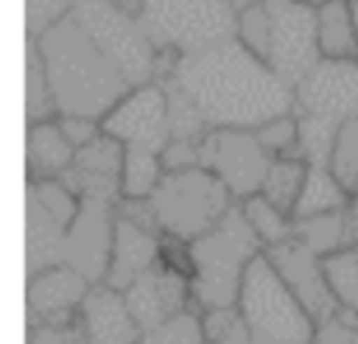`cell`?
<instances>
[{
    "label": "cell",
    "mask_w": 358,
    "mask_h": 344,
    "mask_svg": "<svg viewBox=\"0 0 358 344\" xmlns=\"http://www.w3.org/2000/svg\"><path fill=\"white\" fill-rule=\"evenodd\" d=\"M168 173L162 154L145 148H126L123 162V199H151Z\"/></svg>",
    "instance_id": "4316f807"
},
{
    "label": "cell",
    "mask_w": 358,
    "mask_h": 344,
    "mask_svg": "<svg viewBox=\"0 0 358 344\" xmlns=\"http://www.w3.org/2000/svg\"><path fill=\"white\" fill-rule=\"evenodd\" d=\"M294 3H299V6H305V8H313V11H319L322 6H327L330 0H294Z\"/></svg>",
    "instance_id": "f35d334b"
},
{
    "label": "cell",
    "mask_w": 358,
    "mask_h": 344,
    "mask_svg": "<svg viewBox=\"0 0 358 344\" xmlns=\"http://www.w3.org/2000/svg\"><path fill=\"white\" fill-rule=\"evenodd\" d=\"M159 257H162V232L117 213L106 285L126 291L137 277H143L148 268H154L159 263Z\"/></svg>",
    "instance_id": "d6986e66"
},
{
    "label": "cell",
    "mask_w": 358,
    "mask_h": 344,
    "mask_svg": "<svg viewBox=\"0 0 358 344\" xmlns=\"http://www.w3.org/2000/svg\"><path fill=\"white\" fill-rule=\"evenodd\" d=\"M310 344H358V319L338 310L333 319L316 324Z\"/></svg>",
    "instance_id": "d590c367"
},
{
    "label": "cell",
    "mask_w": 358,
    "mask_h": 344,
    "mask_svg": "<svg viewBox=\"0 0 358 344\" xmlns=\"http://www.w3.org/2000/svg\"><path fill=\"white\" fill-rule=\"evenodd\" d=\"M140 344H204V322L199 308H187L148 330H143Z\"/></svg>",
    "instance_id": "f546056e"
},
{
    "label": "cell",
    "mask_w": 358,
    "mask_h": 344,
    "mask_svg": "<svg viewBox=\"0 0 358 344\" xmlns=\"http://www.w3.org/2000/svg\"><path fill=\"white\" fill-rule=\"evenodd\" d=\"M28 42L36 45V53L45 64L59 115L103 120L109 109L131 89L126 76L73 17L50 28L45 36Z\"/></svg>",
    "instance_id": "7a4b0ae2"
},
{
    "label": "cell",
    "mask_w": 358,
    "mask_h": 344,
    "mask_svg": "<svg viewBox=\"0 0 358 344\" xmlns=\"http://www.w3.org/2000/svg\"><path fill=\"white\" fill-rule=\"evenodd\" d=\"M316 45L322 59H333V62L358 59L352 0H330L316 11Z\"/></svg>",
    "instance_id": "44dd1931"
},
{
    "label": "cell",
    "mask_w": 358,
    "mask_h": 344,
    "mask_svg": "<svg viewBox=\"0 0 358 344\" xmlns=\"http://www.w3.org/2000/svg\"><path fill=\"white\" fill-rule=\"evenodd\" d=\"M25 344H84L76 324L73 327H28Z\"/></svg>",
    "instance_id": "74e56055"
},
{
    "label": "cell",
    "mask_w": 358,
    "mask_h": 344,
    "mask_svg": "<svg viewBox=\"0 0 358 344\" xmlns=\"http://www.w3.org/2000/svg\"><path fill=\"white\" fill-rule=\"evenodd\" d=\"M238 210L246 218V224L252 227V232L257 235V241L263 243V249H271V246L294 238V215L282 213L263 193H255V196L238 201Z\"/></svg>",
    "instance_id": "d4e9b609"
},
{
    "label": "cell",
    "mask_w": 358,
    "mask_h": 344,
    "mask_svg": "<svg viewBox=\"0 0 358 344\" xmlns=\"http://www.w3.org/2000/svg\"><path fill=\"white\" fill-rule=\"evenodd\" d=\"M76 8V0H25V34L28 39L45 36L64 22Z\"/></svg>",
    "instance_id": "e575fe53"
},
{
    "label": "cell",
    "mask_w": 358,
    "mask_h": 344,
    "mask_svg": "<svg viewBox=\"0 0 358 344\" xmlns=\"http://www.w3.org/2000/svg\"><path fill=\"white\" fill-rule=\"evenodd\" d=\"M271 159L252 129H210L201 140V165L227 185L235 201L260 193Z\"/></svg>",
    "instance_id": "9c48e42d"
},
{
    "label": "cell",
    "mask_w": 358,
    "mask_h": 344,
    "mask_svg": "<svg viewBox=\"0 0 358 344\" xmlns=\"http://www.w3.org/2000/svg\"><path fill=\"white\" fill-rule=\"evenodd\" d=\"M115 221H117V204L101 199H81L78 213L67 229L62 263L84 274L92 285L106 282Z\"/></svg>",
    "instance_id": "7c38bea8"
},
{
    "label": "cell",
    "mask_w": 358,
    "mask_h": 344,
    "mask_svg": "<svg viewBox=\"0 0 358 344\" xmlns=\"http://www.w3.org/2000/svg\"><path fill=\"white\" fill-rule=\"evenodd\" d=\"M235 11H243V8H249V6H255V3H260V0H227Z\"/></svg>",
    "instance_id": "ab89813d"
},
{
    "label": "cell",
    "mask_w": 358,
    "mask_h": 344,
    "mask_svg": "<svg viewBox=\"0 0 358 344\" xmlns=\"http://www.w3.org/2000/svg\"><path fill=\"white\" fill-rule=\"evenodd\" d=\"M294 235L302 243H308L316 255L327 257L338 249L358 246V215L352 213V207H347L338 213L299 218V221H294Z\"/></svg>",
    "instance_id": "7402d4cb"
},
{
    "label": "cell",
    "mask_w": 358,
    "mask_h": 344,
    "mask_svg": "<svg viewBox=\"0 0 358 344\" xmlns=\"http://www.w3.org/2000/svg\"><path fill=\"white\" fill-rule=\"evenodd\" d=\"M131 87L157 81L159 50L134 14V0H76L70 14Z\"/></svg>",
    "instance_id": "52a82bcc"
},
{
    "label": "cell",
    "mask_w": 358,
    "mask_h": 344,
    "mask_svg": "<svg viewBox=\"0 0 358 344\" xmlns=\"http://www.w3.org/2000/svg\"><path fill=\"white\" fill-rule=\"evenodd\" d=\"M352 17H355V34H358V0L352 3Z\"/></svg>",
    "instance_id": "60d3db41"
},
{
    "label": "cell",
    "mask_w": 358,
    "mask_h": 344,
    "mask_svg": "<svg viewBox=\"0 0 358 344\" xmlns=\"http://www.w3.org/2000/svg\"><path fill=\"white\" fill-rule=\"evenodd\" d=\"M308 168L310 165L302 157H274L271 165H268V173L263 179L260 193L271 204H277L282 213L294 215L302 185H305V176H308Z\"/></svg>",
    "instance_id": "cb8c5ba5"
},
{
    "label": "cell",
    "mask_w": 358,
    "mask_h": 344,
    "mask_svg": "<svg viewBox=\"0 0 358 344\" xmlns=\"http://www.w3.org/2000/svg\"><path fill=\"white\" fill-rule=\"evenodd\" d=\"M268 28H271V17H268V6L266 0L238 11V31H235V39L241 45H246L255 56H260L266 62V53H268Z\"/></svg>",
    "instance_id": "d6a6232c"
},
{
    "label": "cell",
    "mask_w": 358,
    "mask_h": 344,
    "mask_svg": "<svg viewBox=\"0 0 358 344\" xmlns=\"http://www.w3.org/2000/svg\"><path fill=\"white\" fill-rule=\"evenodd\" d=\"M324 271L338 310L358 319V246L338 249L324 257Z\"/></svg>",
    "instance_id": "83f0119b"
},
{
    "label": "cell",
    "mask_w": 358,
    "mask_h": 344,
    "mask_svg": "<svg viewBox=\"0 0 358 344\" xmlns=\"http://www.w3.org/2000/svg\"><path fill=\"white\" fill-rule=\"evenodd\" d=\"M59 117V103L50 89L45 64L36 53V45L28 42L25 48V120L31 123H45Z\"/></svg>",
    "instance_id": "484cf974"
},
{
    "label": "cell",
    "mask_w": 358,
    "mask_h": 344,
    "mask_svg": "<svg viewBox=\"0 0 358 344\" xmlns=\"http://www.w3.org/2000/svg\"><path fill=\"white\" fill-rule=\"evenodd\" d=\"M294 112L319 115L336 123L358 115V59H319L316 67L294 87Z\"/></svg>",
    "instance_id": "4fadbf2b"
},
{
    "label": "cell",
    "mask_w": 358,
    "mask_h": 344,
    "mask_svg": "<svg viewBox=\"0 0 358 344\" xmlns=\"http://www.w3.org/2000/svg\"><path fill=\"white\" fill-rule=\"evenodd\" d=\"M235 308L249 344H310L316 333V319L282 282L266 252L249 263Z\"/></svg>",
    "instance_id": "277c9868"
},
{
    "label": "cell",
    "mask_w": 358,
    "mask_h": 344,
    "mask_svg": "<svg viewBox=\"0 0 358 344\" xmlns=\"http://www.w3.org/2000/svg\"><path fill=\"white\" fill-rule=\"evenodd\" d=\"M350 204H352V196L333 176V171L327 165H310L302 193H299V201H296V210H294V221L324 215V213H338V210H347Z\"/></svg>",
    "instance_id": "603a6c76"
},
{
    "label": "cell",
    "mask_w": 358,
    "mask_h": 344,
    "mask_svg": "<svg viewBox=\"0 0 358 344\" xmlns=\"http://www.w3.org/2000/svg\"><path fill=\"white\" fill-rule=\"evenodd\" d=\"M352 3H355V0H352Z\"/></svg>",
    "instance_id": "7bdbcfd3"
},
{
    "label": "cell",
    "mask_w": 358,
    "mask_h": 344,
    "mask_svg": "<svg viewBox=\"0 0 358 344\" xmlns=\"http://www.w3.org/2000/svg\"><path fill=\"white\" fill-rule=\"evenodd\" d=\"M299 154L308 165H327L333 143H336V131L341 123L319 117V115H299Z\"/></svg>",
    "instance_id": "4dcf8cb0"
},
{
    "label": "cell",
    "mask_w": 358,
    "mask_h": 344,
    "mask_svg": "<svg viewBox=\"0 0 358 344\" xmlns=\"http://www.w3.org/2000/svg\"><path fill=\"white\" fill-rule=\"evenodd\" d=\"M90 288L92 282L64 263L31 274L25 288L28 327H73Z\"/></svg>",
    "instance_id": "9a60e30c"
},
{
    "label": "cell",
    "mask_w": 358,
    "mask_h": 344,
    "mask_svg": "<svg viewBox=\"0 0 358 344\" xmlns=\"http://www.w3.org/2000/svg\"><path fill=\"white\" fill-rule=\"evenodd\" d=\"M266 257L282 277V282L294 291V296L305 305V310L319 322H327L338 313V302L330 291L324 257L316 255L308 243H302L296 235L266 249Z\"/></svg>",
    "instance_id": "5bb4252c"
},
{
    "label": "cell",
    "mask_w": 358,
    "mask_h": 344,
    "mask_svg": "<svg viewBox=\"0 0 358 344\" xmlns=\"http://www.w3.org/2000/svg\"><path fill=\"white\" fill-rule=\"evenodd\" d=\"M162 235L196 241L210 232L238 201L227 185L204 165L168 171L151 196Z\"/></svg>",
    "instance_id": "8992f818"
},
{
    "label": "cell",
    "mask_w": 358,
    "mask_h": 344,
    "mask_svg": "<svg viewBox=\"0 0 358 344\" xmlns=\"http://www.w3.org/2000/svg\"><path fill=\"white\" fill-rule=\"evenodd\" d=\"M327 168L344 185V190L355 199L358 196V115L347 117L338 126L336 143H333V151H330V159H327Z\"/></svg>",
    "instance_id": "f1b7e54d"
},
{
    "label": "cell",
    "mask_w": 358,
    "mask_h": 344,
    "mask_svg": "<svg viewBox=\"0 0 358 344\" xmlns=\"http://www.w3.org/2000/svg\"><path fill=\"white\" fill-rule=\"evenodd\" d=\"M263 243L241 215L238 204L201 238L190 241V291L199 310L235 308L249 263L263 255Z\"/></svg>",
    "instance_id": "3957f363"
},
{
    "label": "cell",
    "mask_w": 358,
    "mask_h": 344,
    "mask_svg": "<svg viewBox=\"0 0 358 344\" xmlns=\"http://www.w3.org/2000/svg\"><path fill=\"white\" fill-rule=\"evenodd\" d=\"M103 131L126 148L162 154L171 143V103L162 81L131 87L101 120Z\"/></svg>",
    "instance_id": "30bf717a"
},
{
    "label": "cell",
    "mask_w": 358,
    "mask_h": 344,
    "mask_svg": "<svg viewBox=\"0 0 358 344\" xmlns=\"http://www.w3.org/2000/svg\"><path fill=\"white\" fill-rule=\"evenodd\" d=\"M76 159V145L64 137L59 120L31 123L25 134V179L48 182L64 179Z\"/></svg>",
    "instance_id": "ffe728a7"
},
{
    "label": "cell",
    "mask_w": 358,
    "mask_h": 344,
    "mask_svg": "<svg viewBox=\"0 0 358 344\" xmlns=\"http://www.w3.org/2000/svg\"><path fill=\"white\" fill-rule=\"evenodd\" d=\"M25 199V260L31 277L62 263L64 238L81 199L64 179L28 182Z\"/></svg>",
    "instance_id": "ba28073f"
},
{
    "label": "cell",
    "mask_w": 358,
    "mask_h": 344,
    "mask_svg": "<svg viewBox=\"0 0 358 344\" xmlns=\"http://www.w3.org/2000/svg\"><path fill=\"white\" fill-rule=\"evenodd\" d=\"M123 162L126 145L101 131L92 143L76 148V159L64 173V182L78 193V199L117 204L123 199Z\"/></svg>",
    "instance_id": "2e32d148"
},
{
    "label": "cell",
    "mask_w": 358,
    "mask_h": 344,
    "mask_svg": "<svg viewBox=\"0 0 358 344\" xmlns=\"http://www.w3.org/2000/svg\"><path fill=\"white\" fill-rule=\"evenodd\" d=\"M134 14L154 48L176 56L235 39L238 31V11L227 0H134Z\"/></svg>",
    "instance_id": "5b68a950"
},
{
    "label": "cell",
    "mask_w": 358,
    "mask_h": 344,
    "mask_svg": "<svg viewBox=\"0 0 358 344\" xmlns=\"http://www.w3.org/2000/svg\"><path fill=\"white\" fill-rule=\"evenodd\" d=\"M201 322H204V344H249V333L238 308L201 310Z\"/></svg>",
    "instance_id": "1f68e13d"
},
{
    "label": "cell",
    "mask_w": 358,
    "mask_h": 344,
    "mask_svg": "<svg viewBox=\"0 0 358 344\" xmlns=\"http://www.w3.org/2000/svg\"><path fill=\"white\" fill-rule=\"evenodd\" d=\"M56 120H59V126H62L64 137H67L76 148H81V145L92 143V140L103 131L101 120H95V117H84V115H59Z\"/></svg>",
    "instance_id": "8d00e7d4"
},
{
    "label": "cell",
    "mask_w": 358,
    "mask_h": 344,
    "mask_svg": "<svg viewBox=\"0 0 358 344\" xmlns=\"http://www.w3.org/2000/svg\"><path fill=\"white\" fill-rule=\"evenodd\" d=\"M157 81L182 89L207 129H260L294 112V87L238 39L196 53H159Z\"/></svg>",
    "instance_id": "6da1fadb"
},
{
    "label": "cell",
    "mask_w": 358,
    "mask_h": 344,
    "mask_svg": "<svg viewBox=\"0 0 358 344\" xmlns=\"http://www.w3.org/2000/svg\"><path fill=\"white\" fill-rule=\"evenodd\" d=\"M350 207H352V213H355V215H358V196H355V199H352V204H350Z\"/></svg>",
    "instance_id": "b9f144b4"
},
{
    "label": "cell",
    "mask_w": 358,
    "mask_h": 344,
    "mask_svg": "<svg viewBox=\"0 0 358 344\" xmlns=\"http://www.w3.org/2000/svg\"><path fill=\"white\" fill-rule=\"evenodd\" d=\"M123 296H126V302H129V308H131V313L143 330L187 310L193 302L190 277L165 266V263H157L143 277H137L123 291Z\"/></svg>",
    "instance_id": "ac0fdd59"
},
{
    "label": "cell",
    "mask_w": 358,
    "mask_h": 344,
    "mask_svg": "<svg viewBox=\"0 0 358 344\" xmlns=\"http://www.w3.org/2000/svg\"><path fill=\"white\" fill-rule=\"evenodd\" d=\"M76 330L84 344H140L143 327L134 319L123 291L101 282L92 285L78 308Z\"/></svg>",
    "instance_id": "e0dca14e"
},
{
    "label": "cell",
    "mask_w": 358,
    "mask_h": 344,
    "mask_svg": "<svg viewBox=\"0 0 358 344\" xmlns=\"http://www.w3.org/2000/svg\"><path fill=\"white\" fill-rule=\"evenodd\" d=\"M255 131L271 157H302L299 154V117H296V112L274 117Z\"/></svg>",
    "instance_id": "836d02e7"
},
{
    "label": "cell",
    "mask_w": 358,
    "mask_h": 344,
    "mask_svg": "<svg viewBox=\"0 0 358 344\" xmlns=\"http://www.w3.org/2000/svg\"><path fill=\"white\" fill-rule=\"evenodd\" d=\"M271 28L266 64L296 87L322 59L316 45V11L294 0H266Z\"/></svg>",
    "instance_id": "8fae6325"
}]
</instances>
